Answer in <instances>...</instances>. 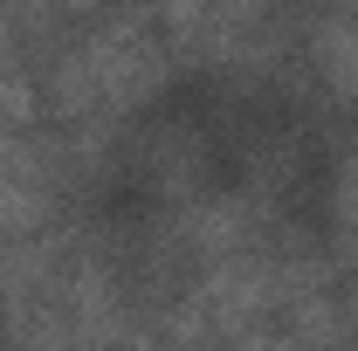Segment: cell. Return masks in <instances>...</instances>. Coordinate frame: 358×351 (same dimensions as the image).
Masks as SVG:
<instances>
[{
	"label": "cell",
	"instance_id": "52a82bcc",
	"mask_svg": "<svg viewBox=\"0 0 358 351\" xmlns=\"http://www.w3.org/2000/svg\"><path fill=\"white\" fill-rule=\"evenodd\" d=\"M35 117H42V83L14 62V69H0V131L28 138L35 131Z\"/></svg>",
	"mask_w": 358,
	"mask_h": 351
},
{
	"label": "cell",
	"instance_id": "3957f363",
	"mask_svg": "<svg viewBox=\"0 0 358 351\" xmlns=\"http://www.w3.org/2000/svg\"><path fill=\"white\" fill-rule=\"evenodd\" d=\"M193 303L207 310V324H214V338H241V331H255L268 310L282 303L275 296V255H227V262H207L200 275V289H193Z\"/></svg>",
	"mask_w": 358,
	"mask_h": 351
},
{
	"label": "cell",
	"instance_id": "5b68a950",
	"mask_svg": "<svg viewBox=\"0 0 358 351\" xmlns=\"http://www.w3.org/2000/svg\"><path fill=\"white\" fill-rule=\"evenodd\" d=\"M282 331L303 351H345V331H352V310L338 289H310V296H289L282 303Z\"/></svg>",
	"mask_w": 358,
	"mask_h": 351
},
{
	"label": "cell",
	"instance_id": "30bf717a",
	"mask_svg": "<svg viewBox=\"0 0 358 351\" xmlns=\"http://www.w3.org/2000/svg\"><path fill=\"white\" fill-rule=\"evenodd\" d=\"M234 351H303V345H296L282 324H255V331H241V338H234Z\"/></svg>",
	"mask_w": 358,
	"mask_h": 351
},
{
	"label": "cell",
	"instance_id": "ba28073f",
	"mask_svg": "<svg viewBox=\"0 0 358 351\" xmlns=\"http://www.w3.org/2000/svg\"><path fill=\"white\" fill-rule=\"evenodd\" d=\"M268 7H275V0H214V35H207V55H221V62H227L234 35H248Z\"/></svg>",
	"mask_w": 358,
	"mask_h": 351
},
{
	"label": "cell",
	"instance_id": "8992f818",
	"mask_svg": "<svg viewBox=\"0 0 358 351\" xmlns=\"http://www.w3.org/2000/svg\"><path fill=\"white\" fill-rule=\"evenodd\" d=\"M152 21H159V35H166V48H207V35H214V0H159L152 7Z\"/></svg>",
	"mask_w": 358,
	"mask_h": 351
},
{
	"label": "cell",
	"instance_id": "7c38bea8",
	"mask_svg": "<svg viewBox=\"0 0 358 351\" xmlns=\"http://www.w3.org/2000/svg\"><path fill=\"white\" fill-rule=\"evenodd\" d=\"M62 14H90V7H103V0H55Z\"/></svg>",
	"mask_w": 358,
	"mask_h": 351
},
{
	"label": "cell",
	"instance_id": "7a4b0ae2",
	"mask_svg": "<svg viewBox=\"0 0 358 351\" xmlns=\"http://www.w3.org/2000/svg\"><path fill=\"white\" fill-rule=\"evenodd\" d=\"M55 200H62V173H55V159H48L35 138L0 131V241L48 234Z\"/></svg>",
	"mask_w": 358,
	"mask_h": 351
},
{
	"label": "cell",
	"instance_id": "6da1fadb",
	"mask_svg": "<svg viewBox=\"0 0 358 351\" xmlns=\"http://www.w3.org/2000/svg\"><path fill=\"white\" fill-rule=\"evenodd\" d=\"M76 55H83L90 83H96V103H103V117H131V110H145L159 89H166V76H173V48H166V35H159V21L145 14V7H124L117 21H103L90 42H76Z\"/></svg>",
	"mask_w": 358,
	"mask_h": 351
},
{
	"label": "cell",
	"instance_id": "8fae6325",
	"mask_svg": "<svg viewBox=\"0 0 358 351\" xmlns=\"http://www.w3.org/2000/svg\"><path fill=\"white\" fill-rule=\"evenodd\" d=\"M14 55H21V28H14V14L0 7V69H14Z\"/></svg>",
	"mask_w": 358,
	"mask_h": 351
},
{
	"label": "cell",
	"instance_id": "9c48e42d",
	"mask_svg": "<svg viewBox=\"0 0 358 351\" xmlns=\"http://www.w3.org/2000/svg\"><path fill=\"white\" fill-rule=\"evenodd\" d=\"M331 214L345 227V241H358V152H345V166L331 179Z\"/></svg>",
	"mask_w": 358,
	"mask_h": 351
},
{
	"label": "cell",
	"instance_id": "277c9868",
	"mask_svg": "<svg viewBox=\"0 0 358 351\" xmlns=\"http://www.w3.org/2000/svg\"><path fill=\"white\" fill-rule=\"evenodd\" d=\"M310 62H317V76H324V89L345 110H358V21L352 14H324L310 28Z\"/></svg>",
	"mask_w": 358,
	"mask_h": 351
}]
</instances>
